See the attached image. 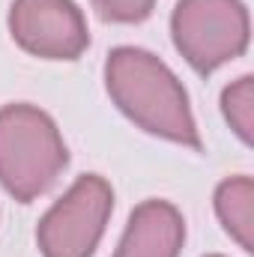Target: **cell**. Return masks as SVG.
<instances>
[{
	"label": "cell",
	"mask_w": 254,
	"mask_h": 257,
	"mask_svg": "<svg viewBox=\"0 0 254 257\" xmlns=\"http://www.w3.org/2000/svg\"><path fill=\"white\" fill-rule=\"evenodd\" d=\"M105 90L138 128L162 141L200 150V128L189 93L171 66L147 48L120 45L105 60Z\"/></svg>",
	"instance_id": "obj_1"
},
{
	"label": "cell",
	"mask_w": 254,
	"mask_h": 257,
	"mask_svg": "<svg viewBox=\"0 0 254 257\" xmlns=\"http://www.w3.org/2000/svg\"><path fill=\"white\" fill-rule=\"evenodd\" d=\"M69 168V147L51 114L12 102L0 108V186L18 203L48 192Z\"/></svg>",
	"instance_id": "obj_2"
},
{
	"label": "cell",
	"mask_w": 254,
	"mask_h": 257,
	"mask_svg": "<svg viewBox=\"0 0 254 257\" xmlns=\"http://www.w3.org/2000/svg\"><path fill=\"white\" fill-rule=\"evenodd\" d=\"M171 36L197 75H212L245 54L251 21L242 0H180L171 15Z\"/></svg>",
	"instance_id": "obj_3"
},
{
	"label": "cell",
	"mask_w": 254,
	"mask_h": 257,
	"mask_svg": "<svg viewBox=\"0 0 254 257\" xmlns=\"http://www.w3.org/2000/svg\"><path fill=\"white\" fill-rule=\"evenodd\" d=\"M114 212V189L99 174L78 177L69 192L39 218L36 245L42 257H93Z\"/></svg>",
	"instance_id": "obj_4"
},
{
	"label": "cell",
	"mask_w": 254,
	"mask_h": 257,
	"mask_svg": "<svg viewBox=\"0 0 254 257\" xmlns=\"http://www.w3.org/2000/svg\"><path fill=\"white\" fill-rule=\"evenodd\" d=\"M9 36L39 60H78L90 48V30L75 0H12Z\"/></svg>",
	"instance_id": "obj_5"
},
{
	"label": "cell",
	"mask_w": 254,
	"mask_h": 257,
	"mask_svg": "<svg viewBox=\"0 0 254 257\" xmlns=\"http://www.w3.org/2000/svg\"><path fill=\"white\" fill-rule=\"evenodd\" d=\"M186 218L171 200L150 197L132 209L114 257H180Z\"/></svg>",
	"instance_id": "obj_6"
},
{
	"label": "cell",
	"mask_w": 254,
	"mask_h": 257,
	"mask_svg": "<svg viewBox=\"0 0 254 257\" xmlns=\"http://www.w3.org/2000/svg\"><path fill=\"white\" fill-rule=\"evenodd\" d=\"M215 215L227 236L245 251H254V180L251 177H227L215 189Z\"/></svg>",
	"instance_id": "obj_7"
},
{
	"label": "cell",
	"mask_w": 254,
	"mask_h": 257,
	"mask_svg": "<svg viewBox=\"0 0 254 257\" xmlns=\"http://www.w3.org/2000/svg\"><path fill=\"white\" fill-rule=\"evenodd\" d=\"M221 114L227 120V126L233 128V135L251 147L254 141V78L242 75L236 81H230L221 90Z\"/></svg>",
	"instance_id": "obj_8"
},
{
	"label": "cell",
	"mask_w": 254,
	"mask_h": 257,
	"mask_svg": "<svg viewBox=\"0 0 254 257\" xmlns=\"http://www.w3.org/2000/svg\"><path fill=\"white\" fill-rule=\"evenodd\" d=\"M93 9L111 24H141L153 15L156 0H93Z\"/></svg>",
	"instance_id": "obj_9"
},
{
	"label": "cell",
	"mask_w": 254,
	"mask_h": 257,
	"mask_svg": "<svg viewBox=\"0 0 254 257\" xmlns=\"http://www.w3.org/2000/svg\"><path fill=\"white\" fill-rule=\"evenodd\" d=\"M209 257H221V254H209Z\"/></svg>",
	"instance_id": "obj_10"
}]
</instances>
